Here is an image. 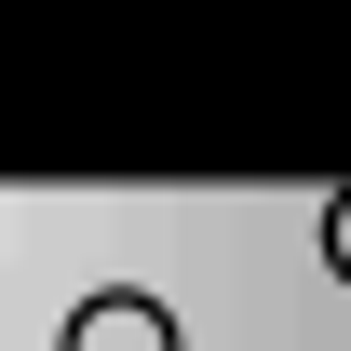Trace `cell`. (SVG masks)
<instances>
[{"label": "cell", "instance_id": "6da1fadb", "mask_svg": "<svg viewBox=\"0 0 351 351\" xmlns=\"http://www.w3.org/2000/svg\"><path fill=\"white\" fill-rule=\"evenodd\" d=\"M54 351H176V311L149 298V284H108V298L68 311V338H54Z\"/></svg>", "mask_w": 351, "mask_h": 351}, {"label": "cell", "instance_id": "7a4b0ae2", "mask_svg": "<svg viewBox=\"0 0 351 351\" xmlns=\"http://www.w3.org/2000/svg\"><path fill=\"white\" fill-rule=\"evenodd\" d=\"M324 270L351 284V189H324Z\"/></svg>", "mask_w": 351, "mask_h": 351}]
</instances>
